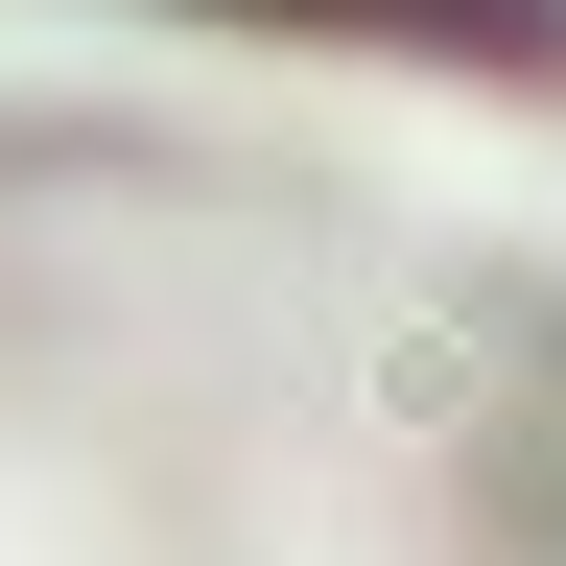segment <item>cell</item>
I'll list each match as a JSON object with an SVG mask.
<instances>
[{
	"label": "cell",
	"mask_w": 566,
	"mask_h": 566,
	"mask_svg": "<svg viewBox=\"0 0 566 566\" xmlns=\"http://www.w3.org/2000/svg\"><path fill=\"white\" fill-rule=\"evenodd\" d=\"M0 566H566V212L520 166H0Z\"/></svg>",
	"instance_id": "6da1fadb"
}]
</instances>
